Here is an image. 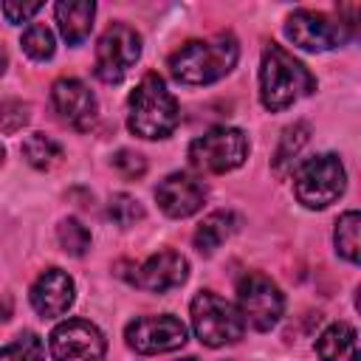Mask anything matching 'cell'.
Listing matches in <instances>:
<instances>
[{
    "instance_id": "1",
    "label": "cell",
    "mask_w": 361,
    "mask_h": 361,
    "mask_svg": "<svg viewBox=\"0 0 361 361\" xmlns=\"http://www.w3.org/2000/svg\"><path fill=\"white\" fill-rule=\"evenodd\" d=\"M316 90L313 73L282 45L271 42L259 62V99L271 113H279Z\"/></svg>"
},
{
    "instance_id": "2",
    "label": "cell",
    "mask_w": 361,
    "mask_h": 361,
    "mask_svg": "<svg viewBox=\"0 0 361 361\" xmlns=\"http://www.w3.org/2000/svg\"><path fill=\"white\" fill-rule=\"evenodd\" d=\"M240 56V45L231 34H217L212 39H192L180 45L172 59L169 71L183 85H209L223 79Z\"/></svg>"
},
{
    "instance_id": "3",
    "label": "cell",
    "mask_w": 361,
    "mask_h": 361,
    "mask_svg": "<svg viewBox=\"0 0 361 361\" xmlns=\"http://www.w3.org/2000/svg\"><path fill=\"white\" fill-rule=\"evenodd\" d=\"M130 113H127V127L138 138H166L180 118L175 96L166 90L164 79L158 73H147L135 90L130 93Z\"/></svg>"
},
{
    "instance_id": "4",
    "label": "cell",
    "mask_w": 361,
    "mask_h": 361,
    "mask_svg": "<svg viewBox=\"0 0 361 361\" xmlns=\"http://www.w3.org/2000/svg\"><path fill=\"white\" fill-rule=\"evenodd\" d=\"M192 327L200 344L206 347H223L234 344L245 333V319L240 307H234L228 299L203 290L192 299Z\"/></svg>"
},
{
    "instance_id": "5",
    "label": "cell",
    "mask_w": 361,
    "mask_h": 361,
    "mask_svg": "<svg viewBox=\"0 0 361 361\" xmlns=\"http://www.w3.org/2000/svg\"><path fill=\"white\" fill-rule=\"evenodd\" d=\"M347 175L338 155L324 152L307 158L293 175V192L307 209H324L344 192Z\"/></svg>"
},
{
    "instance_id": "6",
    "label": "cell",
    "mask_w": 361,
    "mask_h": 361,
    "mask_svg": "<svg viewBox=\"0 0 361 361\" xmlns=\"http://www.w3.org/2000/svg\"><path fill=\"white\" fill-rule=\"evenodd\" d=\"M248 158V138L237 127H214L189 144V164L197 172H228Z\"/></svg>"
},
{
    "instance_id": "7",
    "label": "cell",
    "mask_w": 361,
    "mask_h": 361,
    "mask_svg": "<svg viewBox=\"0 0 361 361\" xmlns=\"http://www.w3.org/2000/svg\"><path fill=\"white\" fill-rule=\"evenodd\" d=\"M141 56V37L124 23H113L96 45V76L107 85L121 82Z\"/></svg>"
},
{
    "instance_id": "8",
    "label": "cell",
    "mask_w": 361,
    "mask_h": 361,
    "mask_svg": "<svg viewBox=\"0 0 361 361\" xmlns=\"http://www.w3.org/2000/svg\"><path fill=\"white\" fill-rule=\"evenodd\" d=\"M285 34L293 39V45L305 48V51H330L341 42L350 39L353 28L338 17H327L322 11H307V8H299L288 17L285 23Z\"/></svg>"
},
{
    "instance_id": "9",
    "label": "cell",
    "mask_w": 361,
    "mask_h": 361,
    "mask_svg": "<svg viewBox=\"0 0 361 361\" xmlns=\"http://www.w3.org/2000/svg\"><path fill=\"white\" fill-rule=\"evenodd\" d=\"M237 299H240V313L245 322H251V327L257 330H271L285 307V299L276 288V282H271L265 274H248L243 276L240 288H237Z\"/></svg>"
},
{
    "instance_id": "10",
    "label": "cell",
    "mask_w": 361,
    "mask_h": 361,
    "mask_svg": "<svg viewBox=\"0 0 361 361\" xmlns=\"http://www.w3.org/2000/svg\"><path fill=\"white\" fill-rule=\"evenodd\" d=\"M51 355L54 361H102L104 336L87 319H68L51 333Z\"/></svg>"
},
{
    "instance_id": "11",
    "label": "cell",
    "mask_w": 361,
    "mask_h": 361,
    "mask_svg": "<svg viewBox=\"0 0 361 361\" xmlns=\"http://www.w3.org/2000/svg\"><path fill=\"white\" fill-rule=\"evenodd\" d=\"M127 344L135 353H172L186 344V327L175 316H141L127 324Z\"/></svg>"
},
{
    "instance_id": "12",
    "label": "cell",
    "mask_w": 361,
    "mask_h": 361,
    "mask_svg": "<svg viewBox=\"0 0 361 361\" xmlns=\"http://www.w3.org/2000/svg\"><path fill=\"white\" fill-rule=\"evenodd\" d=\"M155 200L169 217H189L203 206L206 183L189 172H172L158 183Z\"/></svg>"
},
{
    "instance_id": "13",
    "label": "cell",
    "mask_w": 361,
    "mask_h": 361,
    "mask_svg": "<svg viewBox=\"0 0 361 361\" xmlns=\"http://www.w3.org/2000/svg\"><path fill=\"white\" fill-rule=\"evenodd\" d=\"M51 102H54V110L59 113V118L65 124H71L73 130H87L93 124V118H96V96L79 79L54 82Z\"/></svg>"
},
{
    "instance_id": "14",
    "label": "cell",
    "mask_w": 361,
    "mask_h": 361,
    "mask_svg": "<svg viewBox=\"0 0 361 361\" xmlns=\"http://www.w3.org/2000/svg\"><path fill=\"white\" fill-rule=\"evenodd\" d=\"M31 305L42 319H56L73 305V279L62 268H48L31 285Z\"/></svg>"
},
{
    "instance_id": "15",
    "label": "cell",
    "mask_w": 361,
    "mask_h": 361,
    "mask_svg": "<svg viewBox=\"0 0 361 361\" xmlns=\"http://www.w3.org/2000/svg\"><path fill=\"white\" fill-rule=\"evenodd\" d=\"M189 276V262L183 254L178 251H161L155 257H149L138 274L133 276V282L144 290H152V293H164V290H172V288H180Z\"/></svg>"
},
{
    "instance_id": "16",
    "label": "cell",
    "mask_w": 361,
    "mask_h": 361,
    "mask_svg": "<svg viewBox=\"0 0 361 361\" xmlns=\"http://www.w3.org/2000/svg\"><path fill=\"white\" fill-rule=\"evenodd\" d=\"M93 14H96V6L90 0L56 3V23H59V31L68 39V45H79L87 39V34L93 28Z\"/></svg>"
},
{
    "instance_id": "17",
    "label": "cell",
    "mask_w": 361,
    "mask_h": 361,
    "mask_svg": "<svg viewBox=\"0 0 361 361\" xmlns=\"http://www.w3.org/2000/svg\"><path fill=\"white\" fill-rule=\"evenodd\" d=\"M316 353L322 361H358V338L355 330L344 322L330 324L316 338Z\"/></svg>"
},
{
    "instance_id": "18",
    "label": "cell",
    "mask_w": 361,
    "mask_h": 361,
    "mask_svg": "<svg viewBox=\"0 0 361 361\" xmlns=\"http://www.w3.org/2000/svg\"><path fill=\"white\" fill-rule=\"evenodd\" d=\"M237 228V217L231 212H212L195 231V248L200 254H214Z\"/></svg>"
},
{
    "instance_id": "19",
    "label": "cell",
    "mask_w": 361,
    "mask_h": 361,
    "mask_svg": "<svg viewBox=\"0 0 361 361\" xmlns=\"http://www.w3.org/2000/svg\"><path fill=\"white\" fill-rule=\"evenodd\" d=\"M23 155L34 169H45V172L62 164V147L45 133H31L23 141Z\"/></svg>"
},
{
    "instance_id": "20",
    "label": "cell",
    "mask_w": 361,
    "mask_h": 361,
    "mask_svg": "<svg viewBox=\"0 0 361 361\" xmlns=\"http://www.w3.org/2000/svg\"><path fill=\"white\" fill-rule=\"evenodd\" d=\"M307 138H310V127L307 124H293V127H288L285 133H282V141H279V147H276V155H274V169H276V175H288L290 172V164L296 161V155H299V149L307 144Z\"/></svg>"
},
{
    "instance_id": "21",
    "label": "cell",
    "mask_w": 361,
    "mask_h": 361,
    "mask_svg": "<svg viewBox=\"0 0 361 361\" xmlns=\"http://www.w3.org/2000/svg\"><path fill=\"white\" fill-rule=\"evenodd\" d=\"M358 228H361L358 212H344L336 223V251L347 262H358Z\"/></svg>"
},
{
    "instance_id": "22",
    "label": "cell",
    "mask_w": 361,
    "mask_h": 361,
    "mask_svg": "<svg viewBox=\"0 0 361 361\" xmlns=\"http://www.w3.org/2000/svg\"><path fill=\"white\" fill-rule=\"evenodd\" d=\"M42 355H45L42 338L31 330L20 333L11 344H6L0 350V361H42Z\"/></svg>"
},
{
    "instance_id": "23",
    "label": "cell",
    "mask_w": 361,
    "mask_h": 361,
    "mask_svg": "<svg viewBox=\"0 0 361 361\" xmlns=\"http://www.w3.org/2000/svg\"><path fill=\"white\" fill-rule=\"evenodd\" d=\"M23 51L31 56V59H51L54 56V34L51 28H45L42 23H34L23 31V39H20Z\"/></svg>"
},
{
    "instance_id": "24",
    "label": "cell",
    "mask_w": 361,
    "mask_h": 361,
    "mask_svg": "<svg viewBox=\"0 0 361 361\" xmlns=\"http://www.w3.org/2000/svg\"><path fill=\"white\" fill-rule=\"evenodd\" d=\"M56 237H59L62 251H68L71 257H82V254L90 248V231H87L76 217L62 220L59 228H56Z\"/></svg>"
},
{
    "instance_id": "25",
    "label": "cell",
    "mask_w": 361,
    "mask_h": 361,
    "mask_svg": "<svg viewBox=\"0 0 361 361\" xmlns=\"http://www.w3.org/2000/svg\"><path fill=\"white\" fill-rule=\"evenodd\" d=\"M107 217L116 223V226H133V223H138L141 217H144V209H141V203L133 197V195H124V192H118V195H113L110 197V203H107Z\"/></svg>"
},
{
    "instance_id": "26",
    "label": "cell",
    "mask_w": 361,
    "mask_h": 361,
    "mask_svg": "<svg viewBox=\"0 0 361 361\" xmlns=\"http://www.w3.org/2000/svg\"><path fill=\"white\" fill-rule=\"evenodd\" d=\"M28 118H31V107L25 102H20V99L0 102V133L11 135V133L23 130L28 124Z\"/></svg>"
},
{
    "instance_id": "27",
    "label": "cell",
    "mask_w": 361,
    "mask_h": 361,
    "mask_svg": "<svg viewBox=\"0 0 361 361\" xmlns=\"http://www.w3.org/2000/svg\"><path fill=\"white\" fill-rule=\"evenodd\" d=\"M113 166H116L124 178H141V175L147 172V161H144L138 152H133V149H118V152L113 155Z\"/></svg>"
},
{
    "instance_id": "28",
    "label": "cell",
    "mask_w": 361,
    "mask_h": 361,
    "mask_svg": "<svg viewBox=\"0 0 361 361\" xmlns=\"http://www.w3.org/2000/svg\"><path fill=\"white\" fill-rule=\"evenodd\" d=\"M42 8V3H11V0H6V3H0V11L6 14V20L8 23H25V20H31L37 11Z\"/></svg>"
},
{
    "instance_id": "29",
    "label": "cell",
    "mask_w": 361,
    "mask_h": 361,
    "mask_svg": "<svg viewBox=\"0 0 361 361\" xmlns=\"http://www.w3.org/2000/svg\"><path fill=\"white\" fill-rule=\"evenodd\" d=\"M6 65H8V56H6V51H3V48H0V73H3V71H6Z\"/></svg>"
},
{
    "instance_id": "30",
    "label": "cell",
    "mask_w": 361,
    "mask_h": 361,
    "mask_svg": "<svg viewBox=\"0 0 361 361\" xmlns=\"http://www.w3.org/2000/svg\"><path fill=\"white\" fill-rule=\"evenodd\" d=\"M3 158H6V147L0 144V164H3Z\"/></svg>"
},
{
    "instance_id": "31",
    "label": "cell",
    "mask_w": 361,
    "mask_h": 361,
    "mask_svg": "<svg viewBox=\"0 0 361 361\" xmlns=\"http://www.w3.org/2000/svg\"><path fill=\"white\" fill-rule=\"evenodd\" d=\"M178 361H200V358H195V355H186V358H178Z\"/></svg>"
}]
</instances>
